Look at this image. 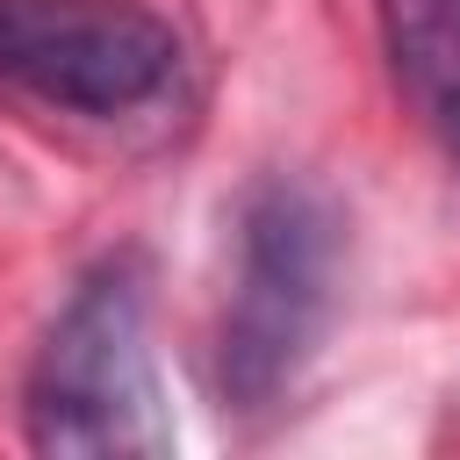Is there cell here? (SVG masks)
Here are the masks:
<instances>
[{
	"instance_id": "1",
	"label": "cell",
	"mask_w": 460,
	"mask_h": 460,
	"mask_svg": "<svg viewBox=\"0 0 460 460\" xmlns=\"http://www.w3.org/2000/svg\"><path fill=\"white\" fill-rule=\"evenodd\" d=\"M144 316H151V280L137 259H108L72 288V302L43 331L29 388H22L36 453H50V460L172 453V417L158 402Z\"/></svg>"
},
{
	"instance_id": "2",
	"label": "cell",
	"mask_w": 460,
	"mask_h": 460,
	"mask_svg": "<svg viewBox=\"0 0 460 460\" xmlns=\"http://www.w3.org/2000/svg\"><path fill=\"white\" fill-rule=\"evenodd\" d=\"M345 266V216L302 172H266L237 208V280L216 338V374L237 410H266L309 367Z\"/></svg>"
},
{
	"instance_id": "3",
	"label": "cell",
	"mask_w": 460,
	"mask_h": 460,
	"mask_svg": "<svg viewBox=\"0 0 460 460\" xmlns=\"http://www.w3.org/2000/svg\"><path fill=\"white\" fill-rule=\"evenodd\" d=\"M180 72V36L144 0H0V86L65 115L151 108Z\"/></svg>"
},
{
	"instance_id": "4",
	"label": "cell",
	"mask_w": 460,
	"mask_h": 460,
	"mask_svg": "<svg viewBox=\"0 0 460 460\" xmlns=\"http://www.w3.org/2000/svg\"><path fill=\"white\" fill-rule=\"evenodd\" d=\"M381 36L395 86L424 129L460 158V0H381Z\"/></svg>"
}]
</instances>
